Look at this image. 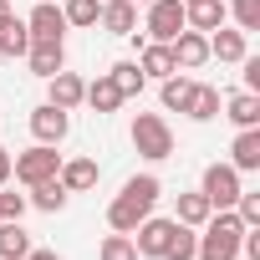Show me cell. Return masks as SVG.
Listing matches in <instances>:
<instances>
[{"label": "cell", "instance_id": "cell-1", "mask_svg": "<svg viewBox=\"0 0 260 260\" xmlns=\"http://www.w3.org/2000/svg\"><path fill=\"white\" fill-rule=\"evenodd\" d=\"M158 194H164V184L153 179V174H133L122 184V194L107 204V224L117 230V235H133L148 214H153V204H158Z\"/></svg>", "mask_w": 260, "mask_h": 260}, {"label": "cell", "instance_id": "cell-2", "mask_svg": "<svg viewBox=\"0 0 260 260\" xmlns=\"http://www.w3.org/2000/svg\"><path fill=\"white\" fill-rule=\"evenodd\" d=\"M199 230H204V235H199V245H194V260H240V235H245V224H240L235 209H214Z\"/></svg>", "mask_w": 260, "mask_h": 260}, {"label": "cell", "instance_id": "cell-3", "mask_svg": "<svg viewBox=\"0 0 260 260\" xmlns=\"http://www.w3.org/2000/svg\"><path fill=\"white\" fill-rule=\"evenodd\" d=\"M127 138H133V148H138L148 164L174 158V127H169L158 112H138V117H133V127H127Z\"/></svg>", "mask_w": 260, "mask_h": 260}, {"label": "cell", "instance_id": "cell-4", "mask_svg": "<svg viewBox=\"0 0 260 260\" xmlns=\"http://www.w3.org/2000/svg\"><path fill=\"white\" fill-rule=\"evenodd\" d=\"M56 169H61V153H56L51 143H36V148H26V153L11 158V174H16L26 189L41 184V179H56Z\"/></svg>", "mask_w": 260, "mask_h": 260}, {"label": "cell", "instance_id": "cell-5", "mask_svg": "<svg viewBox=\"0 0 260 260\" xmlns=\"http://www.w3.org/2000/svg\"><path fill=\"white\" fill-rule=\"evenodd\" d=\"M240 169L235 164H209L204 169V184H199V194L209 199V209H235V199H240Z\"/></svg>", "mask_w": 260, "mask_h": 260}, {"label": "cell", "instance_id": "cell-6", "mask_svg": "<svg viewBox=\"0 0 260 260\" xmlns=\"http://www.w3.org/2000/svg\"><path fill=\"white\" fill-rule=\"evenodd\" d=\"M148 16H143V31H148V41H174L189 21H184V0H153V6H143Z\"/></svg>", "mask_w": 260, "mask_h": 260}, {"label": "cell", "instance_id": "cell-7", "mask_svg": "<svg viewBox=\"0 0 260 260\" xmlns=\"http://www.w3.org/2000/svg\"><path fill=\"white\" fill-rule=\"evenodd\" d=\"M174 224H179V219H158V214H148V219L133 230L138 260H164V250H169V240H174Z\"/></svg>", "mask_w": 260, "mask_h": 260}, {"label": "cell", "instance_id": "cell-8", "mask_svg": "<svg viewBox=\"0 0 260 260\" xmlns=\"http://www.w3.org/2000/svg\"><path fill=\"white\" fill-rule=\"evenodd\" d=\"M169 51H174V67H179V72H199V67L209 61V36L184 26V31L169 41Z\"/></svg>", "mask_w": 260, "mask_h": 260}, {"label": "cell", "instance_id": "cell-9", "mask_svg": "<svg viewBox=\"0 0 260 260\" xmlns=\"http://www.w3.org/2000/svg\"><path fill=\"white\" fill-rule=\"evenodd\" d=\"M31 133H36V143H61L67 133H72V112H61V107H51V102H41L36 112H31Z\"/></svg>", "mask_w": 260, "mask_h": 260}, {"label": "cell", "instance_id": "cell-10", "mask_svg": "<svg viewBox=\"0 0 260 260\" xmlns=\"http://www.w3.org/2000/svg\"><path fill=\"white\" fill-rule=\"evenodd\" d=\"M97 26L107 36H138V6H133V0H102Z\"/></svg>", "mask_w": 260, "mask_h": 260}, {"label": "cell", "instance_id": "cell-11", "mask_svg": "<svg viewBox=\"0 0 260 260\" xmlns=\"http://www.w3.org/2000/svg\"><path fill=\"white\" fill-rule=\"evenodd\" d=\"M26 31H31V41H61V36H67V16H61V6L36 0V11L26 16Z\"/></svg>", "mask_w": 260, "mask_h": 260}, {"label": "cell", "instance_id": "cell-12", "mask_svg": "<svg viewBox=\"0 0 260 260\" xmlns=\"http://www.w3.org/2000/svg\"><path fill=\"white\" fill-rule=\"evenodd\" d=\"M82 92H87V82L77 77V72H56V77H46V102L51 107H61V112H72V107H82Z\"/></svg>", "mask_w": 260, "mask_h": 260}, {"label": "cell", "instance_id": "cell-13", "mask_svg": "<svg viewBox=\"0 0 260 260\" xmlns=\"http://www.w3.org/2000/svg\"><path fill=\"white\" fill-rule=\"evenodd\" d=\"M56 179H61V189H67V194H87V189H97L102 169H97V158H61Z\"/></svg>", "mask_w": 260, "mask_h": 260}, {"label": "cell", "instance_id": "cell-14", "mask_svg": "<svg viewBox=\"0 0 260 260\" xmlns=\"http://www.w3.org/2000/svg\"><path fill=\"white\" fill-rule=\"evenodd\" d=\"M209 56H219V61H230V67H240V56H250V36L235 26V31H209Z\"/></svg>", "mask_w": 260, "mask_h": 260}, {"label": "cell", "instance_id": "cell-15", "mask_svg": "<svg viewBox=\"0 0 260 260\" xmlns=\"http://www.w3.org/2000/svg\"><path fill=\"white\" fill-rule=\"evenodd\" d=\"M26 61H31L36 77H56V72L67 67V46H61V41H31Z\"/></svg>", "mask_w": 260, "mask_h": 260}, {"label": "cell", "instance_id": "cell-16", "mask_svg": "<svg viewBox=\"0 0 260 260\" xmlns=\"http://www.w3.org/2000/svg\"><path fill=\"white\" fill-rule=\"evenodd\" d=\"M138 72L143 77H174L179 67H174V51H169V41H143V51H138Z\"/></svg>", "mask_w": 260, "mask_h": 260}, {"label": "cell", "instance_id": "cell-17", "mask_svg": "<svg viewBox=\"0 0 260 260\" xmlns=\"http://www.w3.org/2000/svg\"><path fill=\"white\" fill-rule=\"evenodd\" d=\"M224 16H230V11H224V0H194V6H184L189 31H204V36H209V31H219V26H224Z\"/></svg>", "mask_w": 260, "mask_h": 260}, {"label": "cell", "instance_id": "cell-18", "mask_svg": "<svg viewBox=\"0 0 260 260\" xmlns=\"http://www.w3.org/2000/svg\"><path fill=\"white\" fill-rule=\"evenodd\" d=\"M230 164L240 174H255L260 169V127H240V138L230 143Z\"/></svg>", "mask_w": 260, "mask_h": 260}, {"label": "cell", "instance_id": "cell-19", "mask_svg": "<svg viewBox=\"0 0 260 260\" xmlns=\"http://www.w3.org/2000/svg\"><path fill=\"white\" fill-rule=\"evenodd\" d=\"M82 102H87L92 112H117V107H122L127 97H122V92H117V82H112V77L102 72L97 82H87V92H82Z\"/></svg>", "mask_w": 260, "mask_h": 260}, {"label": "cell", "instance_id": "cell-20", "mask_svg": "<svg viewBox=\"0 0 260 260\" xmlns=\"http://www.w3.org/2000/svg\"><path fill=\"white\" fill-rule=\"evenodd\" d=\"M67 199H72V194L61 189V179H41V184H31V194H26V204L41 209V214H61Z\"/></svg>", "mask_w": 260, "mask_h": 260}, {"label": "cell", "instance_id": "cell-21", "mask_svg": "<svg viewBox=\"0 0 260 260\" xmlns=\"http://www.w3.org/2000/svg\"><path fill=\"white\" fill-rule=\"evenodd\" d=\"M224 107V117L235 122V127H260V92H235L230 102H219Z\"/></svg>", "mask_w": 260, "mask_h": 260}, {"label": "cell", "instance_id": "cell-22", "mask_svg": "<svg viewBox=\"0 0 260 260\" xmlns=\"http://www.w3.org/2000/svg\"><path fill=\"white\" fill-rule=\"evenodd\" d=\"M184 112H189L194 122H209V117H219V87H209V82H194V92H189Z\"/></svg>", "mask_w": 260, "mask_h": 260}, {"label": "cell", "instance_id": "cell-23", "mask_svg": "<svg viewBox=\"0 0 260 260\" xmlns=\"http://www.w3.org/2000/svg\"><path fill=\"white\" fill-rule=\"evenodd\" d=\"M31 235L21 230V219H0V260H26Z\"/></svg>", "mask_w": 260, "mask_h": 260}, {"label": "cell", "instance_id": "cell-24", "mask_svg": "<svg viewBox=\"0 0 260 260\" xmlns=\"http://www.w3.org/2000/svg\"><path fill=\"white\" fill-rule=\"evenodd\" d=\"M31 51V31L21 16H11L6 26H0V56H26Z\"/></svg>", "mask_w": 260, "mask_h": 260}, {"label": "cell", "instance_id": "cell-25", "mask_svg": "<svg viewBox=\"0 0 260 260\" xmlns=\"http://www.w3.org/2000/svg\"><path fill=\"white\" fill-rule=\"evenodd\" d=\"M209 214H214V209H209V199H204L199 189H194V194H179V209H174V219H179V224L199 230V224H204Z\"/></svg>", "mask_w": 260, "mask_h": 260}, {"label": "cell", "instance_id": "cell-26", "mask_svg": "<svg viewBox=\"0 0 260 260\" xmlns=\"http://www.w3.org/2000/svg\"><path fill=\"white\" fill-rule=\"evenodd\" d=\"M189 92H194V82H189L184 72H174V77H164V87H158V102H164L169 112H184Z\"/></svg>", "mask_w": 260, "mask_h": 260}, {"label": "cell", "instance_id": "cell-27", "mask_svg": "<svg viewBox=\"0 0 260 260\" xmlns=\"http://www.w3.org/2000/svg\"><path fill=\"white\" fill-rule=\"evenodd\" d=\"M107 77H112V82H117V92H122V97H138V92H143V87H148V77H143V72H138V61H117V67H112V72H107Z\"/></svg>", "mask_w": 260, "mask_h": 260}, {"label": "cell", "instance_id": "cell-28", "mask_svg": "<svg viewBox=\"0 0 260 260\" xmlns=\"http://www.w3.org/2000/svg\"><path fill=\"white\" fill-rule=\"evenodd\" d=\"M97 260H138V245H133V235H107L102 245H97Z\"/></svg>", "mask_w": 260, "mask_h": 260}, {"label": "cell", "instance_id": "cell-29", "mask_svg": "<svg viewBox=\"0 0 260 260\" xmlns=\"http://www.w3.org/2000/svg\"><path fill=\"white\" fill-rule=\"evenodd\" d=\"M194 245H199V235H194L189 224H174V240H169L164 260H194Z\"/></svg>", "mask_w": 260, "mask_h": 260}, {"label": "cell", "instance_id": "cell-30", "mask_svg": "<svg viewBox=\"0 0 260 260\" xmlns=\"http://www.w3.org/2000/svg\"><path fill=\"white\" fill-rule=\"evenodd\" d=\"M97 11H102V0H67L61 6L67 26H97Z\"/></svg>", "mask_w": 260, "mask_h": 260}, {"label": "cell", "instance_id": "cell-31", "mask_svg": "<svg viewBox=\"0 0 260 260\" xmlns=\"http://www.w3.org/2000/svg\"><path fill=\"white\" fill-rule=\"evenodd\" d=\"M230 16H235V26L250 36V31H260V0H230V6H224Z\"/></svg>", "mask_w": 260, "mask_h": 260}, {"label": "cell", "instance_id": "cell-32", "mask_svg": "<svg viewBox=\"0 0 260 260\" xmlns=\"http://www.w3.org/2000/svg\"><path fill=\"white\" fill-rule=\"evenodd\" d=\"M235 214H240V224H245V230H260V194L240 189V199H235Z\"/></svg>", "mask_w": 260, "mask_h": 260}, {"label": "cell", "instance_id": "cell-33", "mask_svg": "<svg viewBox=\"0 0 260 260\" xmlns=\"http://www.w3.org/2000/svg\"><path fill=\"white\" fill-rule=\"evenodd\" d=\"M31 204H26V194H6V189H0V214H6V219H21Z\"/></svg>", "mask_w": 260, "mask_h": 260}, {"label": "cell", "instance_id": "cell-34", "mask_svg": "<svg viewBox=\"0 0 260 260\" xmlns=\"http://www.w3.org/2000/svg\"><path fill=\"white\" fill-rule=\"evenodd\" d=\"M245 67V92H260V56H240Z\"/></svg>", "mask_w": 260, "mask_h": 260}, {"label": "cell", "instance_id": "cell-35", "mask_svg": "<svg viewBox=\"0 0 260 260\" xmlns=\"http://www.w3.org/2000/svg\"><path fill=\"white\" fill-rule=\"evenodd\" d=\"M26 260H61V255H56V250H36V245H31V250H26Z\"/></svg>", "mask_w": 260, "mask_h": 260}, {"label": "cell", "instance_id": "cell-36", "mask_svg": "<svg viewBox=\"0 0 260 260\" xmlns=\"http://www.w3.org/2000/svg\"><path fill=\"white\" fill-rule=\"evenodd\" d=\"M11 179V148H0V184Z\"/></svg>", "mask_w": 260, "mask_h": 260}, {"label": "cell", "instance_id": "cell-37", "mask_svg": "<svg viewBox=\"0 0 260 260\" xmlns=\"http://www.w3.org/2000/svg\"><path fill=\"white\" fill-rule=\"evenodd\" d=\"M11 16H16V11H11V6H6V0H0V26H6V21H11Z\"/></svg>", "mask_w": 260, "mask_h": 260}, {"label": "cell", "instance_id": "cell-38", "mask_svg": "<svg viewBox=\"0 0 260 260\" xmlns=\"http://www.w3.org/2000/svg\"><path fill=\"white\" fill-rule=\"evenodd\" d=\"M133 6H153V0H133Z\"/></svg>", "mask_w": 260, "mask_h": 260}, {"label": "cell", "instance_id": "cell-39", "mask_svg": "<svg viewBox=\"0 0 260 260\" xmlns=\"http://www.w3.org/2000/svg\"><path fill=\"white\" fill-rule=\"evenodd\" d=\"M184 6H194V0H184Z\"/></svg>", "mask_w": 260, "mask_h": 260}, {"label": "cell", "instance_id": "cell-40", "mask_svg": "<svg viewBox=\"0 0 260 260\" xmlns=\"http://www.w3.org/2000/svg\"><path fill=\"white\" fill-rule=\"evenodd\" d=\"M0 219H6V214H0Z\"/></svg>", "mask_w": 260, "mask_h": 260}]
</instances>
